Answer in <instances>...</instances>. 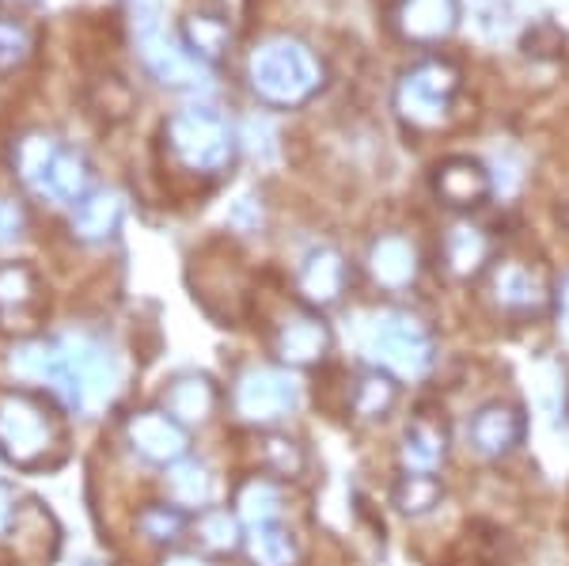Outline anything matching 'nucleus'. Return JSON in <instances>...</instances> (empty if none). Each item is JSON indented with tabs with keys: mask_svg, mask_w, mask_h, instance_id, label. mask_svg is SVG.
I'll return each instance as SVG.
<instances>
[{
	"mask_svg": "<svg viewBox=\"0 0 569 566\" xmlns=\"http://www.w3.org/2000/svg\"><path fill=\"white\" fill-rule=\"evenodd\" d=\"M562 46H566V34L558 31L555 23H536L525 34V53H528V58H536V61L562 58Z\"/></svg>",
	"mask_w": 569,
	"mask_h": 566,
	"instance_id": "32",
	"label": "nucleus"
},
{
	"mask_svg": "<svg viewBox=\"0 0 569 566\" xmlns=\"http://www.w3.org/2000/svg\"><path fill=\"white\" fill-rule=\"evenodd\" d=\"M251 88L270 107H300L323 88V66L297 39H266L251 53Z\"/></svg>",
	"mask_w": 569,
	"mask_h": 566,
	"instance_id": "2",
	"label": "nucleus"
},
{
	"mask_svg": "<svg viewBox=\"0 0 569 566\" xmlns=\"http://www.w3.org/2000/svg\"><path fill=\"white\" fill-rule=\"evenodd\" d=\"M160 566H209L206 555H190V552H171Z\"/></svg>",
	"mask_w": 569,
	"mask_h": 566,
	"instance_id": "35",
	"label": "nucleus"
},
{
	"mask_svg": "<svg viewBox=\"0 0 569 566\" xmlns=\"http://www.w3.org/2000/svg\"><path fill=\"white\" fill-rule=\"evenodd\" d=\"M528 437V415L517 399H490L471 415L467 423V441L486 460H505L525 445Z\"/></svg>",
	"mask_w": 569,
	"mask_h": 566,
	"instance_id": "11",
	"label": "nucleus"
},
{
	"mask_svg": "<svg viewBox=\"0 0 569 566\" xmlns=\"http://www.w3.org/2000/svg\"><path fill=\"white\" fill-rule=\"evenodd\" d=\"M460 69L448 58H426L410 66L395 80V115L415 130H437L452 118L456 96H460Z\"/></svg>",
	"mask_w": 569,
	"mask_h": 566,
	"instance_id": "5",
	"label": "nucleus"
},
{
	"mask_svg": "<svg viewBox=\"0 0 569 566\" xmlns=\"http://www.w3.org/2000/svg\"><path fill=\"white\" fill-rule=\"evenodd\" d=\"M118 225H122V202H118V195H110V190L84 195L77 202V209H72V236H80V240H88V244H99V240H107V236H114Z\"/></svg>",
	"mask_w": 569,
	"mask_h": 566,
	"instance_id": "26",
	"label": "nucleus"
},
{
	"mask_svg": "<svg viewBox=\"0 0 569 566\" xmlns=\"http://www.w3.org/2000/svg\"><path fill=\"white\" fill-rule=\"evenodd\" d=\"M190 533H194V540H198L201 552L213 555V559H224V555L243 552L247 528H243L240 517H236V509L209 506V509H201V514H194V525H190Z\"/></svg>",
	"mask_w": 569,
	"mask_h": 566,
	"instance_id": "22",
	"label": "nucleus"
},
{
	"mask_svg": "<svg viewBox=\"0 0 569 566\" xmlns=\"http://www.w3.org/2000/svg\"><path fill=\"white\" fill-rule=\"evenodd\" d=\"M262 468L266 476L273 479H300L308 471V453L297 437L278 434V430H266L262 434Z\"/></svg>",
	"mask_w": 569,
	"mask_h": 566,
	"instance_id": "29",
	"label": "nucleus"
},
{
	"mask_svg": "<svg viewBox=\"0 0 569 566\" xmlns=\"http://www.w3.org/2000/svg\"><path fill=\"white\" fill-rule=\"evenodd\" d=\"M220 404V388L209 373H198V369H187V373H176V377L163 385L160 391V407L168 410L176 423L190 426H206L213 418V410Z\"/></svg>",
	"mask_w": 569,
	"mask_h": 566,
	"instance_id": "16",
	"label": "nucleus"
},
{
	"mask_svg": "<svg viewBox=\"0 0 569 566\" xmlns=\"http://www.w3.org/2000/svg\"><path fill=\"white\" fill-rule=\"evenodd\" d=\"M297 407V380L281 365H247L232 380V410L251 426H278Z\"/></svg>",
	"mask_w": 569,
	"mask_h": 566,
	"instance_id": "7",
	"label": "nucleus"
},
{
	"mask_svg": "<svg viewBox=\"0 0 569 566\" xmlns=\"http://www.w3.org/2000/svg\"><path fill=\"white\" fill-rule=\"evenodd\" d=\"M163 487H168V502L190 509V514H201L213 502V471L201 460H179L171 468H163Z\"/></svg>",
	"mask_w": 569,
	"mask_h": 566,
	"instance_id": "24",
	"label": "nucleus"
},
{
	"mask_svg": "<svg viewBox=\"0 0 569 566\" xmlns=\"http://www.w3.org/2000/svg\"><path fill=\"white\" fill-rule=\"evenodd\" d=\"M555 305H558V312H562L569 319V274L562 281H558V289H555Z\"/></svg>",
	"mask_w": 569,
	"mask_h": 566,
	"instance_id": "36",
	"label": "nucleus"
},
{
	"mask_svg": "<svg viewBox=\"0 0 569 566\" xmlns=\"http://www.w3.org/2000/svg\"><path fill=\"white\" fill-rule=\"evenodd\" d=\"M27 228V214L20 202H12V198H0V244H12L20 240Z\"/></svg>",
	"mask_w": 569,
	"mask_h": 566,
	"instance_id": "33",
	"label": "nucleus"
},
{
	"mask_svg": "<svg viewBox=\"0 0 569 566\" xmlns=\"http://www.w3.org/2000/svg\"><path fill=\"white\" fill-rule=\"evenodd\" d=\"M448 445H452V434H448L445 410L421 407L418 415L402 426V437H399L402 471H440V464L448 460Z\"/></svg>",
	"mask_w": 569,
	"mask_h": 566,
	"instance_id": "14",
	"label": "nucleus"
},
{
	"mask_svg": "<svg viewBox=\"0 0 569 566\" xmlns=\"http://www.w3.org/2000/svg\"><path fill=\"white\" fill-rule=\"evenodd\" d=\"M12 528H20V495L8 479H0V540H4Z\"/></svg>",
	"mask_w": 569,
	"mask_h": 566,
	"instance_id": "34",
	"label": "nucleus"
},
{
	"mask_svg": "<svg viewBox=\"0 0 569 566\" xmlns=\"http://www.w3.org/2000/svg\"><path fill=\"white\" fill-rule=\"evenodd\" d=\"M433 195L456 214H471L482 209L493 195V176L479 157H445L433 168Z\"/></svg>",
	"mask_w": 569,
	"mask_h": 566,
	"instance_id": "12",
	"label": "nucleus"
},
{
	"mask_svg": "<svg viewBox=\"0 0 569 566\" xmlns=\"http://www.w3.org/2000/svg\"><path fill=\"white\" fill-rule=\"evenodd\" d=\"M122 437L137 460L152 464V468H171L190 456V430L163 407H141L126 415Z\"/></svg>",
	"mask_w": 569,
	"mask_h": 566,
	"instance_id": "10",
	"label": "nucleus"
},
{
	"mask_svg": "<svg viewBox=\"0 0 569 566\" xmlns=\"http://www.w3.org/2000/svg\"><path fill=\"white\" fill-rule=\"evenodd\" d=\"M69 456V426L50 391L0 385V460L16 471H50Z\"/></svg>",
	"mask_w": 569,
	"mask_h": 566,
	"instance_id": "1",
	"label": "nucleus"
},
{
	"mask_svg": "<svg viewBox=\"0 0 569 566\" xmlns=\"http://www.w3.org/2000/svg\"><path fill=\"white\" fill-rule=\"evenodd\" d=\"M61 342V380L53 399L77 415H99L118 388V358L110 346L88 339V335H66Z\"/></svg>",
	"mask_w": 569,
	"mask_h": 566,
	"instance_id": "4",
	"label": "nucleus"
},
{
	"mask_svg": "<svg viewBox=\"0 0 569 566\" xmlns=\"http://www.w3.org/2000/svg\"><path fill=\"white\" fill-rule=\"evenodd\" d=\"M137 42H141V58L149 61V69L163 85H194L198 77V61L190 58L187 46H176L163 34L160 16H141L137 20Z\"/></svg>",
	"mask_w": 569,
	"mask_h": 566,
	"instance_id": "17",
	"label": "nucleus"
},
{
	"mask_svg": "<svg viewBox=\"0 0 569 566\" xmlns=\"http://www.w3.org/2000/svg\"><path fill=\"white\" fill-rule=\"evenodd\" d=\"M84 566H103V563H84Z\"/></svg>",
	"mask_w": 569,
	"mask_h": 566,
	"instance_id": "37",
	"label": "nucleus"
},
{
	"mask_svg": "<svg viewBox=\"0 0 569 566\" xmlns=\"http://www.w3.org/2000/svg\"><path fill=\"white\" fill-rule=\"evenodd\" d=\"M365 270H369L372 286L388 289V294H402L418 281L421 274V251L415 240L399 232L376 236L369 244V255H365Z\"/></svg>",
	"mask_w": 569,
	"mask_h": 566,
	"instance_id": "15",
	"label": "nucleus"
},
{
	"mask_svg": "<svg viewBox=\"0 0 569 566\" xmlns=\"http://www.w3.org/2000/svg\"><path fill=\"white\" fill-rule=\"evenodd\" d=\"M399 396H402V380L376 369V365L357 373L353 385L346 388V404H350V410L361 423H383V418L399 407Z\"/></svg>",
	"mask_w": 569,
	"mask_h": 566,
	"instance_id": "21",
	"label": "nucleus"
},
{
	"mask_svg": "<svg viewBox=\"0 0 569 566\" xmlns=\"http://www.w3.org/2000/svg\"><path fill=\"white\" fill-rule=\"evenodd\" d=\"M232 509L243 522V528L281 522V483L273 476H247L240 487H236Z\"/></svg>",
	"mask_w": 569,
	"mask_h": 566,
	"instance_id": "25",
	"label": "nucleus"
},
{
	"mask_svg": "<svg viewBox=\"0 0 569 566\" xmlns=\"http://www.w3.org/2000/svg\"><path fill=\"white\" fill-rule=\"evenodd\" d=\"M270 350L281 369H319L335 350V331H330L323 312L297 305L278 319L270 335Z\"/></svg>",
	"mask_w": 569,
	"mask_h": 566,
	"instance_id": "9",
	"label": "nucleus"
},
{
	"mask_svg": "<svg viewBox=\"0 0 569 566\" xmlns=\"http://www.w3.org/2000/svg\"><path fill=\"white\" fill-rule=\"evenodd\" d=\"M42 187L50 190L53 198H72V202H80V198H84V187H88L84 157H77V152H58L50 163V171H46Z\"/></svg>",
	"mask_w": 569,
	"mask_h": 566,
	"instance_id": "31",
	"label": "nucleus"
},
{
	"mask_svg": "<svg viewBox=\"0 0 569 566\" xmlns=\"http://www.w3.org/2000/svg\"><path fill=\"white\" fill-rule=\"evenodd\" d=\"M456 23H460V0H402L395 12L399 34L418 46L448 39Z\"/></svg>",
	"mask_w": 569,
	"mask_h": 566,
	"instance_id": "18",
	"label": "nucleus"
},
{
	"mask_svg": "<svg viewBox=\"0 0 569 566\" xmlns=\"http://www.w3.org/2000/svg\"><path fill=\"white\" fill-rule=\"evenodd\" d=\"M243 555L251 566H300V540L289 525H254L243 536Z\"/></svg>",
	"mask_w": 569,
	"mask_h": 566,
	"instance_id": "23",
	"label": "nucleus"
},
{
	"mask_svg": "<svg viewBox=\"0 0 569 566\" xmlns=\"http://www.w3.org/2000/svg\"><path fill=\"white\" fill-rule=\"evenodd\" d=\"M486 297L505 316L536 319L555 305V286L547 270L531 259H498L486 270Z\"/></svg>",
	"mask_w": 569,
	"mask_h": 566,
	"instance_id": "8",
	"label": "nucleus"
},
{
	"mask_svg": "<svg viewBox=\"0 0 569 566\" xmlns=\"http://www.w3.org/2000/svg\"><path fill=\"white\" fill-rule=\"evenodd\" d=\"M365 354L376 369L391 373L399 380H421L437 361V339L433 327L418 312L407 308H388L372 316L369 335H365Z\"/></svg>",
	"mask_w": 569,
	"mask_h": 566,
	"instance_id": "3",
	"label": "nucleus"
},
{
	"mask_svg": "<svg viewBox=\"0 0 569 566\" xmlns=\"http://www.w3.org/2000/svg\"><path fill=\"white\" fill-rule=\"evenodd\" d=\"M163 137H168L171 157L187 171H194V176H217V171H224L236 160L232 126L217 111H206V107L179 111L163 126Z\"/></svg>",
	"mask_w": 569,
	"mask_h": 566,
	"instance_id": "6",
	"label": "nucleus"
},
{
	"mask_svg": "<svg viewBox=\"0 0 569 566\" xmlns=\"http://www.w3.org/2000/svg\"><path fill=\"white\" fill-rule=\"evenodd\" d=\"M445 267L452 278L460 281H471V278H482L486 270L493 267V240L490 232L471 221H456L452 228L445 232Z\"/></svg>",
	"mask_w": 569,
	"mask_h": 566,
	"instance_id": "20",
	"label": "nucleus"
},
{
	"mask_svg": "<svg viewBox=\"0 0 569 566\" xmlns=\"http://www.w3.org/2000/svg\"><path fill=\"white\" fill-rule=\"evenodd\" d=\"M190 525H194V514L176 502H149L137 514V533L156 547H176L190 533Z\"/></svg>",
	"mask_w": 569,
	"mask_h": 566,
	"instance_id": "28",
	"label": "nucleus"
},
{
	"mask_svg": "<svg viewBox=\"0 0 569 566\" xmlns=\"http://www.w3.org/2000/svg\"><path fill=\"white\" fill-rule=\"evenodd\" d=\"M182 46L194 61H217L228 46V23L220 16H190L182 27Z\"/></svg>",
	"mask_w": 569,
	"mask_h": 566,
	"instance_id": "30",
	"label": "nucleus"
},
{
	"mask_svg": "<svg viewBox=\"0 0 569 566\" xmlns=\"http://www.w3.org/2000/svg\"><path fill=\"white\" fill-rule=\"evenodd\" d=\"M42 312V281L27 262H4L0 267V324L4 327H34Z\"/></svg>",
	"mask_w": 569,
	"mask_h": 566,
	"instance_id": "19",
	"label": "nucleus"
},
{
	"mask_svg": "<svg viewBox=\"0 0 569 566\" xmlns=\"http://www.w3.org/2000/svg\"><path fill=\"white\" fill-rule=\"evenodd\" d=\"M346 281H350V267H346V255L330 244H319L311 248L297 267V294L300 305L316 308V312H327L335 308L346 294Z\"/></svg>",
	"mask_w": 569,
	"mask_h": 566,
	"instance_id": "13",
	"label": "nucleus"
},
{
	"mask_svg": "<svg viewBox=\"0 0 569 566\" xmlns=\"http://www.w3.org/2000/svg\"><path fill=\"white\" fill-rule=\"evenodd\" d=\"M445 502V483L437 471H399L391 483V506L402 517H429Z\"/></svg>",
	"mask_w": 569,
	"mask_h": 566,
	"instance_id": "27",
	"label": "nucleus"
}]
</instances>
